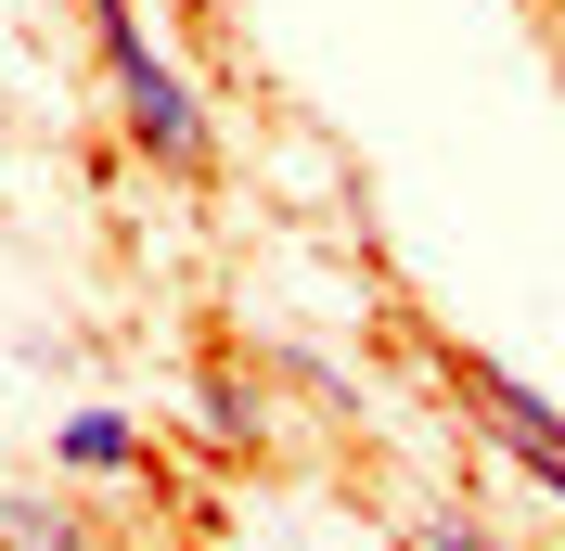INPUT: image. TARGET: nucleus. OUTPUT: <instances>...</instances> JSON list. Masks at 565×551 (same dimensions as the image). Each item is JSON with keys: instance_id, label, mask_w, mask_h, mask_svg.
Returning a JSON list of instances; mask_svg holds the SVG:
<instances>
[{"instance_id": "nucleus-1", "label": "nucleus", "mask_w": 565, "mask_h": 551, "mask_svg": "<svg viewBox=\"0 0 565 551\" xmlns=\"http://www.w3.org/2000/svg\"><path fill=\"white\" fill-rule=\"evenodd\" d=\"M90 39H104V77H116V129L154 154V168H206L218 141H206V104H193V77L168 65V39L141 26V0H90Z\"/></svg>"}, {"instance_id": "nucleus-2", "label": "nucleus", "mask_w": 565, "mask_h": 551, "mask_svg": "<svg viewBox=\"0 0 565 551\" xmlns=\"http://www.w3.org/2000/svg\"><path fill=\"white\" fill-rule=\"evenodd\" d=\"M450 385H462V398H476V423H489V436L514 449V475H527L540 500H553V514H565V411H553V398H540V385H514V372H501V359H450Z\"/></svg>"}, {"instance_id": "nucleus-3", "label": "nucleus", "mask_w": 565, "mask_h": 551, "mask_svg": "<svg viewBox=\"0 0 565 551\" xmlns=\"http://www.w3.org/2000/svg\"><path fill=\"white\" fill-rule=\"evenodd\" d=\"M65 475H154V449H141V423L129 411H65Z\"/></svg>"}, {"instance_id": "nucleus-4", "label": "nucleus", "mask_w": 565, "mask_h": 551, "mask_svg": "<svg viewBox=\"0 0 565 551\" xmlns=\"http://www.w3.org/2000/svg\"><path fill=\"white\" fill-rule=\"evenodd\" d=\"M0 551H90L65 514H39V500H0Z\"/></svg>"}, {"instance_id": "nucleus-5", "label": "nucleus", "mask_w": 565, "mask_h": 551, "mask_svg": "<svg viewBox=\"0 0 565 551\" xmlns=\"http://www.w3.org/2000/svg\"><path fill=\"white\" fill-rule=\"evenodd\" d=\"M412 551H501L476 514H412Z\"/></svg>"}, {"instance_id": "nucleus-6", "label": "nucleus", "mask_w": 565, "mask_h": 551, "mask_svg": "<svg viewBox=\"0 0 565 551\" xmlns=\"http://www.w3.org/2000/svg\"><path fill=\"white\" fill-rule=\"evenodd\" d=\"M540 13H553V26H565V0H540Z\"/></svg>"}]
</instances>
